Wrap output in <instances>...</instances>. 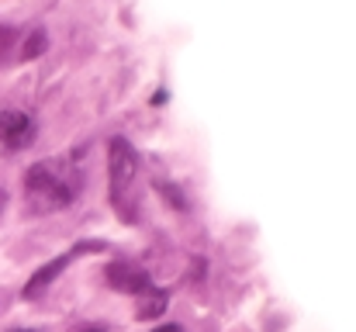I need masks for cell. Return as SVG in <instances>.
I'll return each instance as SVG.
<instances>
[{"mask_svg":"<svg viewBox=\"0 0 356 332\" xmlns=\"http://www.w3.org/2000/svg\"><path fill=\"white\" fill-rule=\"evenodd\" d=\"M24 191H28V201L35 212H59V208L73 205L80 184L70 177V170L63 163L49 159V163H35L24 173Z\"/></svg>","mask_w":356,"mask_h":332,"instance_id":"6da1fadb","label":"cell"},{"mask_svg":"<svg viewBox=\"0 0 356 332\" xmlns=\"http://www.w3.org/2000/svg\"><path fill=\"white\" fill-rule=\"evenodd\" d=\"M135 173H138V156L128 145V139H111V145H108V177H111L115 205H121V198L128 194Z\"/></svg>","mask_w":356,"mask_h":332,"instance_id":"7a4b0ae2","label":"cell"},{"mask_svg":"<svg viewBox=\"0 0 356 332\" xmlns=\"http://www.w3.org/2000/svg\"><path fill=\"white\" fill-rule=\"evenodd\" d=\"M108 284L115 291H124V294H138V291L149 287V277H145V270H138L131 263H111L108 267Z\"/></svg>","mask_w":356,"mask_h":332,"instance_id":"277c9868","label":"cell"},{"mask_svg":"<svg viewBox=\"0 0 356 332\" xmlns=\"http://www.w3.org/2000/svg\"><path fill=\"white\" fill-rule=\"evenodd\" d=\"M166 308V294H156V298H149L142 308H138V319H152V315H159Z\"/></svg>","mask_w":356,"mask_h":332,"instance_id":"8992f818","label":"cell"},{"mask_svg":"<svg viewBox=\"0 0 356 332\" xmlns=\"http://www.w3.org/2000/svg\"><path fill=\"white\" fill-rule=\"evenodd\" d=\"M14 332H31V329H14Z\"/></svg>","mask_w":356,"mask_h":332,"instance_id":"30bf717a","label":"cell"},{"mask_svg":"<svg viewBox=\"0 0 356 332\" xmlns=\"http://www.w3.org/2000/svg\"><path fill=\"white\" fill-rule=\"evenodd\" d=\"M3 212H7V191H0V219H3Z\"/></svg>","mask_w":356,"mask_h":332,"instance_id":"ba28073f","label":"cell"},{"mask_svg":"<svg viewBox=\"0 0 356 332\" xmlns=\"http://www.w3.org/2000/svg\"><path fill=\"white\" fill-rule=\"evenodd\" d=\"M156 332H184V329H180V326H159Z\"/></svg>","mask_w":356,"mask_h":332,"instance_id":"9c48e42d","label":"cell"},{"mask_svg":"<svg viewBox=\"0 0 356 332\" xmlns=\"http://www.w3.org/2000/svg\"><path fill=\"white\" fill-rule=\"evenodd\" d=\"M70 260H73V253L56 256V260H49L45 267H38V270L31 274V280L24 284V298H38V294H42V291H45V287H49V284H52V280H56V277H59L66 267H70Z\"/></svg>","mask_w":356,"mask_h":332,"instance_id":"5b68a950","label":"cell"},{"mask_svg":"<svg viewBox=\"0 0 356 332\" xmlns=\"http://www.w3.org/2000/svg\"><path fill=\"white\" fill-rule=\"evenodd\" d=\"M87 332H101V329H87Z\"/></svg>","mask_w":356,"mask_h":332,"instance_id":"8fae6325","label":"cell"},{"mask_svg":"<svg viewBox=\"0 0 356 332\" xmlns=\"http://www.w3.org/2000/svg\"><path fill=\"white\" fill-rule=\"evenodd\" d=\"M31 142H35V121H31V114L14 111V108L0 111V145H7V149H28Z\"/></svg>","mask_w":356,"mask_h":332,"instance_id":"3957f363","label":"cell"},{"mask_svg":"<svg viewBox=\"0 0 356 332\" xmlns=\"http://www.w3.org/2000/svg\"><path fill=\"white\" fill-rule=\"evenodd\" d=\"M14 42H17V35H14V28H7V24H0V59L14 49Z\"/></svg>","mask_w":356,"mask_h":332,"instance_id":"52a82bcc","label":"cell"}]
</instances>
